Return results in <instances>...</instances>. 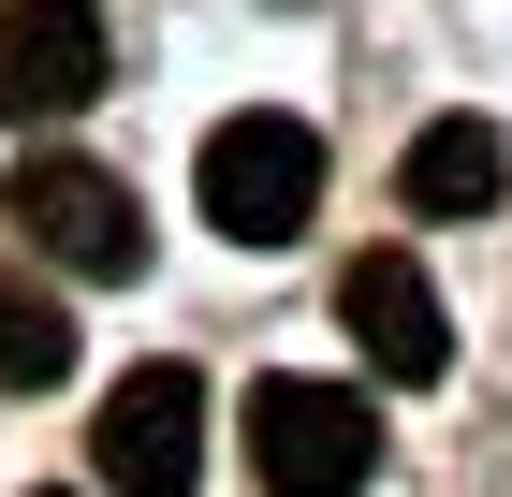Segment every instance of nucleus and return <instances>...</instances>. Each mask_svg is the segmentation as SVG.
Segmentation results:
<instances>
[{
	"label": "nucleus",
	"mask_w": 512,
	"mask_h": 497,
	"mask_svg": "<svg viewBox=\"0 0 512 497\" xmlns=\"http://www.w3.org/2000/svg\"><path fill=\"white\" fill-rule=\"evenodd\" d=\"M88 468H103V497H191L205 483V381L191 366H132L103 395V424H88Z\"/></svg>",
	"instance_id": "obj_4"
},
{
	"label": "nucleus",
	"mask_w": 512,
	"mask_h": 497,
	"mask_svg": "<svg viewBox=\"0 0 512 497\" xmlns=\"http://www.w3.org/2000/svg\"><path fill=\"white\" fill-rule=\"evenodd\" d=\"M249 468H264L278 497H366L381 410H366L352 381H264L249 395Z\"/></svg>",
	"instance_id": "obj_3"
},
{
	"label": "nucleus",
	"mask_w": 512,
	"mask_h": 497,
	"mask_svg": "<svg viewBox=\"0 0 512 497\" xmlns=\"http://www.w3.org/2000/svg\"><path fill=\"white\" fill-rule=\"evenodd\" d=\"M44 497H74V483H44Z\"/></svg>",
	"instance_id": "obj_9"
},
{
	"label": "nucleus",
	"mask_w": 512,
	"mask_h": 497,
	"mask_svg": "<svg viewBox=\"0 0 512 497\" xmlns=\"http://www.w3.org/2000/svg\"><path fill=\"white\" fill-rule=\"evenodd\" d=\"M498 191H512V132L498 117H425L410 161H395V205L410 220H483Z\"/></svg>",
	"instance_id": "obj_7"
},
{
	"label": "nucleus",
	"mask_w": 512,
	"mask_h": 497,
	"mask_svg": "<svg viewBox=\"0 0 512 497\" xmlns=\"http://www.w3.org/2000/svg\"><path fill=\"white\" fill-rule=\"evenodd\" d=\"M118 74V44L88 0H0V117H74Z\"/></svg>",
	"instance_id": "obj_5"
},
{
	"label": "nucleus",
	"mask_w": 512,
	"mask_h": 497,
	"mask_svg": "<svg viewBox=\"0 0 512 497\" xmlns=\"http://www.w3.org/2000/svg\"><path fill=\"white\" fill-rule=\"evenodd\" d=\"M44 381H74V307L30 264H0V395H44Z\"/></svg>",
	"instance_id": "obj_8"
},
{
	"label": "nucleus",
	"mask_w": 512,
	"mask_h": 497,
	"mask_svg": "<svg viewBox=\"0 0 512 497\" xmlns=\"http://www.w3.org/2000/svg\"><path fill=\"white\" fill-rule=\"evenodd\" d=\"M191 191H205V234H235V249H293V234L322 220V132H308V117H278V103H249V117L205 132Z\"/></svg>",
	"instance_id": "obj_1"
},
{
	"label": "nucleus",
	"mask_w": 512,
	"mask_h": 497,
	"mask_svg": "<svg viewBox=\"0 0 512 497\" xmlns=\"http://www.w3.org/2000/svg\"><path fill=\"white\" fill-rule=\"evenodd\" d=\"M337 322H352V351L381 366V381H410V395L454 366V307L425 293V264H410V249H366V264L337 278Z\"/></svg>",
	"instance_id": "obj_6"
},
{
	"label": "nucleus",
	"mask_w": 512,
	"mask_h": 497,
	"mask_svg": "<svg viewBox=\"0 0 512 497\" xmlns=\"http://www.w3.org/2000/svg\"><path fill=\"white\" fill-rule=\"evenodd\" d=\"M0 220L30 234L44 264H74V278H147V205H132L103 161H74V147L15 161V176H0Z\"/></svg>",
	"instance_id": "obj_2"
}]
</instances>
